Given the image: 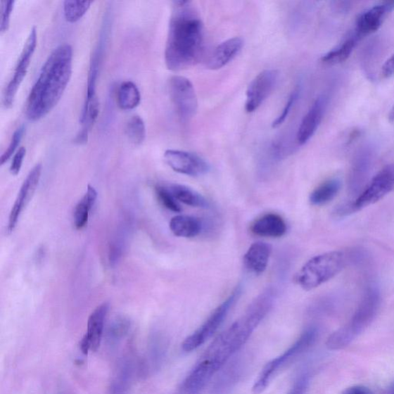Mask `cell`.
Here are the masks:
<instances>
[{
	"instance_id": "16",
	"label": "cell",
	"mask_w": 394,
	"mask_h": 394,
	"mask_svg": "<svg viewBox=\"0 0 394 394\" xmlns=\"http://www.w3.org/2000/svg\"><path fill=\"white\" fill-rule=\"evenodd\" d=\"M394 10V2L376 5L361 13L356 23V34L360 37L374 34L381 27L386 14Z\"/></svg>"
},
{
	"instance_id": "15",
	"label": "cell",
	"mask_w": 394,
	"mask_h": 394,
	"mask_svg": "<svg viewBox=\"0 0 394 394\" xmlns=\"http://www.w3.org/2000/svg\"><path fill=\"white\" fill-rule=\"evenodd\" d=\"M326 106L325 96H318L303 118L297 134V141L300 146L306 144L317 132L324 117Z\"/></svg>"
},
{
	"instance_id": "38",
	"label": "cell",
	"mask_w": 394,
	"mask_h": 394,
	"mask_svg": "<svg viewBox=\"0 0 394 394\" xmlns=\"http://www.w3.org/2000/svg\"><path fill=\"white\" fill-rule=\"evenodd\" d=\"M381 74L384 78H390L394 76V53L390 58L384 63L382 67Z\"/></svg>"
},
{
	"instance_id": "1",
	"label": "cell",
	"mask_w": 394,
	"mask_h": 394,
	"mask_svg": "<svg viewBox=\"0 0 394 394\" xmlns=\"http://www.w3.org/2000/svg\"><path fill=\"white\" fill-rule=\"evenodd\" d=\"M277 299L274 287H268L254 299L244 314L221 333L186 376L180 386L182 394H200L220 369L248 341L272 310Z\"/></svg>"
},
{
	"instance_id": "37",
	"label": "cell",
	"mask_w": 394,
	"mask_h": 394,
	"mask_svg": "<svg viewBox=\"0 0 394 394\" xmlns=\"http://www.w3.org/2000/svg\"><path fill=\"white\" fill-rule=\"evenodd\" d=\"M310 384V376L307 374H303L300 379L295 382L292 390L288 394H306Z\"/></svg>"
},
{
	"instance_id": "8",
	"label": "cell",
	"mask_w": 394,
	"mask_h": 394,
	"mask_svg": "<svg viewBox=\"0 0 394 394\" xmlns=\"http://www.w3.org/2000/svg\"><path fill=\"white\" fill-rule=\"evenodd\" d=\"M169 92L179 119L184 122L193 119L198 110V100L191 82L184 77H172Z\"/></svg>"
},
{
	"instance_id": "21",
	"label": "cell",
	"mask_w": 394,
	"mask_h": 394,
	"mask_svg": "<svg viewBox=\"0 0 394 394\" xmlns=\"http://www.w3.org/2000/svg\"><path fill=\"white\" fill-rule=\"evenodd\" d=\"M286 224L282 217L275 213H268L253 222L250 231L262 237L279 238L286 233Z\"/></svg>"
},
{
	"instance_id": "33",
	"label": "cell",
	"mask_w": 394,
	"mask_h": 394,
	"mask_svg": "<svg viewBox=\"0 0 394 394\" xmlns=\"http://www.w3.org/2000/svg\"><path fill=\"white\" fill-rule=\"evenodd\" d=\"M24 133L25 127L23 126H21L15 131L14 134L12 136L9 146H8L7 149L1 155V158H0V163H1V165H4L5 163L9 160L16 149H18L23 137Z\"/></svg>"
},
{
	"instance_id": "7",
	"label": "cell",
	"mask_w": 394,
	"mask_h": 394,
	"mask_svg": "<svg viewBox=\"0 0 394 394\" xmlns=\"http://www.w3.org/2000/svg\"><path fill=\"white\" fill-rule=\"evenodd\" d=\"M242 294V286H237L229 297L221 303L196 331L187 336L182 343L184 352H191L198 349L215 334L220 326L223 324L229 311L240 299Z\"/></svg>"
},
{
	"instance_id": "26",
	"label": "cell",
	"mask_w": 394,
	"mask_h": 394,
	"mask_svg": "<svg viewBox=\"0 0 394 394\" xmlns=\"http://www.w3.org/2000/svg\"><path fill=\"white\" fill-rule=\"evenodd\" d=\"M360 37L352 34L344 41L339 46L332 49L322 56V61L326 64H338L346 61L354 51Z\"/></svg>"
},
{
	"instance_id": "5",
	"label": "cell",
	"mask_w": 394,
	"mask_h": 394,
	"mask_svg": "<svg viewBox=\"0 0 394 394\" xmlns=\"http://www.w3.org/2000/svg\"><path fill=\"white\" fill-rule=\"evenodd\" d=\"M346 265V257L341 251L319 254L309 260L295 277L302 289L309 291L329 281Z\"/></svg>"
},
{
	"instance_id": "12",
	"label": "cell",
	"mask_w": 394,
	"mask_h": 394,
	"mask_svg": "<svg viewBox=\"0 0 394 394\" xmlns=\"http://www.w3.org/2000/svg\"><path fill=\"white\" fill-rule=\"evenodd\" d=\"M279 72L267 70L254 78L246 89L245 110L248 113L256 111L264 103L277 84Z\"/></svg>"
},
{
	"instance_id": "40",
	"label": "cell",
	"mask_w": 394,
	"mask_h": 394,
	"mask_svg": "<svg viewBox=\"0 0 394 394\" xmlns=\"http://www.w3.org/2000/svg\"><path fill=\"white\" fill-rule=\"evenodd\" d=\"M388 120L391 123H394V104L388 114Z\"/></svg>"
},
{
	"instance_id": "27",
	"label": "cell",
	"mask_w": 394,
	"mask_h": 394,
	"mask_svg": "<svg viewBox=\"0 0 394 394\" xmlns=\"http://www.w3.org/2000/svg\"><path fill=\"white\" fill-rule=\"evenodd\" d=\"M141 101V93L132 81H125L121 84L117 92V103L121 110H134Z\"/></svg>"
},
{
	"instance_id": "6",
	"label": "cell",
	"mask_w": 394,
	"mask_h": 394,
	"mask_svg": "<svg viewBox=\"0 0 394 394\" xmlns=\"http://www.w3.org/2000/svg\"><path fill=\"white\" fill-rule=\"evenodd\" d=\"M318 328L312 326L303 331L300 338L283 354L270 360L262 369L257 381L254 383L252 391L254 394L264 393L271 382L285 367L305 354L317 341Z\"/></svg>"
},
{
	"instance_id": "41",
	"label": "cell",
	"mask_w": 394,
	"mask_h": 394,
	"mask_svg": "<svg viewBox=\"0 0 394 394\" xmlns=\"http://www.w3.org/2000/svg\"><path fill=\"white\" fill-rule=\"evenodd\" d=\"M389 394H394V385H393V387L390 389Z\"/></svg>"
},
{
	"instance_id": "29",
	"label": "cell",
	"mask_w": 394,
	"mask_h": 394,
	"mask_svg": "<svg viewBox=\"0 0 394 394\" xmlns=\"http://www.w3.org/2000/svg\"><path fill=\"white\" fill-rule=\"evenodd\" d=\"M92 1H65L63 11L65 20L73 23L80 20L89 10Z\"/></svg>"
},
{
	"instance_id": "23",
	"label": "cell",
	"mask_w": 394,
	"mask_h": 394,
	"mask_svg": "<svg viewBox=\"0 0 394 394\" xmlns=\"http://www.w3.org/2000/svg\"><path fill=\"white\" fill-rule=\"evenodd\" d=\"M167 187L177 201L182 202L187 206L198 208L209 207L208 200L191 187L176 184H170Z\"/></svg>"
},
{
	"instance_id": "4",
	"label": "cell",
	"mask_w": 394,
	"mask_h": 394,
	"mask_svg": "<svg viewBox=\"0 0 394 394\" xmlns=\"http://www.w3.org/2000/svg\"><path fill=\"white\" fill-rule=\"evenodd\" d=\"M381 302L379 288L375 286H369L350 322L328 338L326 348L331 350H340L348 347L374 322Z\"/></svg>"
},
{
	"instance_id": "36",
	"label": "cell",
	"mask_w": 394,
	"mask_h": 394,
	"mask_svg": "<svg viewBox=\"0 0 394 394\" xmlns=\"http://www.w3.org/2000/svg\"><path fill=\"white\" fill-rule=\"evenodd\" d=\"M26 154L27 149L24 146H21L20 149L16 151L11 166V172L13 175L15 176L19 174Z\"/></svg>"
},
{
	"instance_id": "10",
	"label": "cell",
	"mask_w": 394,
	"mask_h": 394,
	"mask_svg": "<svg viewBox=\"0 0 394 394\" xmlns=\"http://www.w3.org/2000/svg\"><path fill=\"white\" fill-rule=\"evenodd\" d=\"M37 45V29L34 27L31 30L26 43L24 44L18 63H16L13 76L5 89L3 101L6 108H11L13 104L15 95L18 94L24 78L27 76Z\"/></svg>"
},
{
	"instance_id": "31",
	"label": "cell",
	"mask_w": 394,
	"mask_h": 394,
	"mask_svg": "<svg viewBox=\"0 0 394 394\" xmlns=\"http://www.w3.org/2000/svg\"><path fill=\"white\" fill-rule=\"evenodd\" d=\"M155 192L157 194L158 199L163 206L169 210L175 212L182 211V207L174 196L169 191L167 186L158 185L155 186Z\"/></svg>"
},
{
	"instance_id": "9",
	"label": "cell",
	"mask_w": 394,
	"mask_h": 394,
	"mask_svg": "<svg viewBox=\"0 0 394 394\" xmlns=\"http://www.w3.org/2000/svg\"><path fill=\"white\" fill-rule=\"evenodd\" d=\"M394 189V172L390 165L383 168L376 175L355 202L348 207L350 212L364 209L379 202Z\"/></svg>"
},
{
	"instance_id": "17",
	"label": "cell",
	"mask_w": 394,
	"mask_h": 394,
	"mask_svg": "<svg viewBox=\"0 0 394 394\" xmlns=\"http://www.w3.org/2000/svg\"><path fill=\"white\" fill-rule=\"evenodd\" d=\"M244 41L241 37L229 39L218 45L212 52L207 67L212 70L223 68L241 51Z\"/></svg>"
},
{
	"instance_id": "35",
	"label": "cell",
	"mask_w": 394,
	"mask_h": 394,
	"mask_svg": "<svg viewBox=\"0 0 394 394\" xmlns=\"http://www.w3.org/2000/svg\"><path fill=\"white\" fill-rule=\"evenodd\" d=\"M13 0H2L1 14H0V31L4 32L9 29L11 16L14 9Z\"/></svg>"
},
{
	"instance_id": "19",
	"label": "cell",
	"mask_w": 394,
	"mask_h": 394,
	"mask_svg": "<svg viewBox=\"0 0 394 394\" xmlns=\"http://www.w3.org/2000/svg\"><path fill=\"white\" fill-rule=\"evenodd\" d=\"M372 163L373 154L371 150L364 149L357 154L352 166L349 182L350 191L352 195L362 192Z\"/></svg>"
},
{
	"instance_id": "25",
	"label": "cell",
	"mask_w": 394,
	"mask_h": 394,
	"mask_svg": "<svg viewBox=\"0 0 394 394\" xmlns=\"http://www.w3.org/2000/svg\"><path fill=\"white\" fill-rule=\"evenodd\" d=\"M97 199L95 188L88 185L87 191L77 203L74 210V224L77 229H83L87 224L89 210L92 209Z\"/></svg>"
},
{
	"instance_id": "22",
	"label": "cell",
	"mask_w": 394,
	"mask_h": 394,
	"mask_svg": "<svg viewBox=\"0 0 394 394\" xmlns=\"http://www.w3.org/2000/svg\"><path fill=\"white\" fill-rule=\"evenodd\" d=\"M170 229L178 237L193 238L201 233L203 224L198 218L178 215L171 219Z\"/></svg>"
},
{
	"instance_id": "2",
	"label": "cell",
	"mask_w": 394,
	"mask_h": 394,
	"mask_svg": "<svg viewBox=\"0 0 394 394\" xmlns=\"http://www.w3.org/2000/svg\"><path fill=\"white\" fill-rule=\"evenodd\" d=\"M204 51V29L198 12L190 1H175L169 24L165 48L168 70L193 67Z\"/></svg>"
},
{
	"instance_id": "20",
	"label": "cell",
	"mask_w": 394,
	"mask_h": 394,
	"mask_svg": "<svg viewBox=\"0 0 394 394\" xmlns=\"http://www.w3.org/2000/svg\"><path fill=\"white\" fill-rule=\"evenodd\" d=\"M272 253V246L264 242L253 243L243 257V264L250 273L260 275L265 272Z\"/></svg>"
},
{
	"instance_id": "11",
	"label": "cell",
	"mask_w": 394,
	"mask_h": 394,
	"mask_svg": "<svg viewBox=\"0 0 394 394\" xmlns=\"http://www.w3.org/2000/svg\"><path fill=\"white\" fill-rule=\"evenodd\" d=\"M163 157L167 165L178 174L196 177L207 174L210 170L206 160L190 152L167 150Z\"/></svg>"
},
{
	"instance_id": "30",
	"label": "cell",
	"mask_w": 394,
	"mask_h": 394,
	"mask_svg": "<svg viewBox=\"0 0 394 394\" xmlns=\"http://www.w3.org/2000/svg\"><path fill=\"white\" fill-rule=\"evenodd\" d=\"M130 328V323L126 318L114 319L108 331V340L110 344H116L125 338Z\"/></svg>"
},
{
	"instance_id": "32",
	"label": "cell",
	"mask_w": 394,
	"mask_h": 394,
	"mask_svg": "<svg viewBox=\"0 0 394 394\" xmlns=\"http://www.w3.org/2000/svg\"><path fill=\"white\" fill-rule=\"evenodd\" d=\"M167 343L162 336H155L150 344L149 357L151 364L157 367L165 357Z\"/></svg>"
},
{
	"instance_id": "18",
	"label": "cell",
	"mask_w": 394,
	"mask_h": 394,
	"mask_svg": "<svg viewBox=\"0 0 394 394\" xmlns=\"http://www.w3.org/2000/svg\"><path fill=\"white\" fill-rule=\"evenodd\" d=\"M135 374V361L129 357L122 359L113 374L108 394H129Z\"/></svg>"
},
{
	"instance_id": "39",
	"label": "cell",
	"mask_w": 394,
	"mask_h": 394,
	"mask_svg": "<svg viewBox=\"0 0 394 394\" xmlns=\"http://www.w3.org/2000/svg\"><path fill=\"white\" fill-rule=\"evenodd\" d=\"M341 394H374L373 392L369 390L365 386L362 385H355L352 386L344 390Z\"/></svg>"
},
{
	"instance_id": "24",
	"label": "cell",
	"mask_w": 394,
	"mask_h": 394,
	"mask_svg": "<svg viewBox=\"0 0 394 394\" xmlns=\"http://www.w3.org/2000/svg\"><path fill=\"white\" fill-rule=\"evenodd\" d=\"M338 179H331L319 185L310 195V202L314 206H323L333 201L341 190Z\"/></svg>"
},
{
	"instance_id": "13",
	"label": "cell",
	"mask_w": 394,
	"mask_h": 394,
	"mask_svg": "<svg viewBox=\"0 0 394 394\" xmlns=\"http://www.w3.org/2000/svg\"><path fill=\"white\" fill-rule=\"evenodd\" d=\"M42 165L40 163L31 170L28 176L20 188V192L10 213L9 221H8L7 231L12 233L21 215V212L30 201L34 196L39 182Z\"/></svg>"
},
{
	"instance_id": "28",
	"label": "cell",
	"mask_w": 394,
	"mask_h": 394,
	"mask_svg": "<svg viewBox=\"0 0 394 394\" xmlns=\"http://www.w3.org/2000/svg\"><path fill=\"white\" fill-rule=\"evenodd\" d=\"M125 133L131 143L134 145L142 144L146 135L144 120L137 115L131 117L127 122Z\"/></svg>"
},
{
	"instance_id": "14",
	"label": "cell",
	"mask_w": 394,
	"mask_h": 394,
	"mask_svg": "<svg viewBox=\"0 0 394 394\" xmlns=\"http://www.w3.org/2000/svg\"><path fill=\"white\" fill-rule=\"evenodd\" d=\"M109 307L108 303H103L90 314L87 333L80 341V350L84 355H87L89 351H96L100 348Z\"/></svg>"
},
{
	"instance_id": "3",
	"label": "cell",
	"mask_w": 394,
	"mask_h": 394,
	"mask_svg": "<svg viewBox=\"0 0 394 394\" xmlns=\"http://www.w3.org/2000/svg\"><path fill=\"white\" fill-rule=\"evenodd\" d=\"M72 72V49L68 44L53 49L39 72L27 102V117L38 121L58 104Z\"/></svg>"
},
{
	"instance_id": "34",
	"label": "cell",
	"mask_w": 394,
	"mask_h": 394,
	"mask_svg": "<svg viewBox=\"0 0 394 394\" xmlns=\"http://www.w3.org/2000/svg\"><path fill=\"white\" fill-rule=\"evenodd\" d=\"M299 96V90L298 89H295L291 93L290 96L288 97V100H287L284 108L282 110V112L279 116L276 118V120L272 123L273 128H277L281 127L283 123L285 122L287 117H288L289 114L291 113L293 106L297 101Z\"/></svg>"
}]
</instances>
